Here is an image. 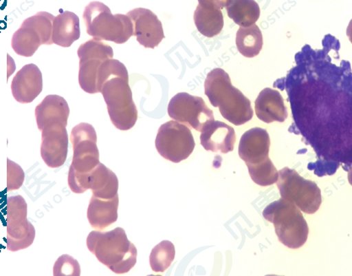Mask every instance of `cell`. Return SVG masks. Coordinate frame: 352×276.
<instances>
[{
  "mask_svg": "<svg viewBox=\"0 0 352 276\" xmlns=\"http://www.w3.org/2000/svg\"><path fill=\"white\" fill-rule=\"evenodd\" d=\"M263 216L274 225L278 240L286 247L298 249L308 240V224L300 209L291 201L280 198L265 208Z\"/></svg>",
  "mask_w": 352,
  "mask_h": 276,
  "instance_id": "obj_5",
  "label": "cell"
},
{
  "mask_svg": "<svg viewBox=\"0 0 352 276\" xmlns=\"http://www.w3.org/2000/svg\"><path fill=\"white\" fill-rule=\"evenodd\" d=\"M6 221L12 222L28 218V204L21 195L10 197L7 201Z\"/></svg>",
  "mask_w": 352,
  "mask_h": 276,
  "instance_id": "obj_29",
  "label": "cell"
},
{
  "mask_svg": "<svg viewBox=\"0 0 352 276\" xmlns=\"http://www.w3.org/2000/svg\"><path fill=\"white\" fill-rule=\"evenodd\" d=\"M226 8L228 17L241 28L252 27L261 17L260 6L254 0H227Z\"/></svg>",
  "mask_w": 352,
  "mask_h": 276,
  "instance_id": "obj_24",
  "label": "cell"
},
{
  "mask_svg": "<svg viewBox=\"0 0 352 276\" xmlns=\"http://www.w3.org/2000/svg\"><path fill=\"white\" fill-rule=\"evenodd\" d=\"M88 187L92 190L94 196L104 200L112 199L118 195V178L113 171L100 163L89 175Z\"/></svg>",
  "mask_w": 352,
  "mask_h": 276,
  "instance_id": "obj_21",
  "label": "cell"
},
{
  "mask_svg": "<svg viewBox=\"0 0 352 276\" xmlns=\"http://www.w3.org/2000/svg\"><path fill=\"white\" fill-rule=\"evenodd\" d=\"M43 89V74L38 67L29 63L18 72L11 83L14 98L22 104L31 103Z\"/></svg>",
  "mask_w": 352,
  "mask_h": 276,
  "instance_id": "obj_15",
  "label": "cell"
},
{
  "mask_svg": "<svg viewBox=\"0 0 352 276\" xmlns=\"http://www.w3.org/2000/svg\"><path fill=\"white\" fill-rule=\"evenodd\" d=\"M346 36H348V39H349L350 42L352 44V20H351L349 25H348L346 29Z\"/></svg>",
  "mask_w": 352,
  "mask_h": 276,
  "instance_id": "obj_33",
  "label": "cell"
},
{
  "mask_svg": "<svg viewBox=\"0 0 352 276\" xmlns=\"http://www.w3.org/2000/svg\"><path fill=\"white\" fill-rule=\"evenodd\" d=\"M204 89L212 105L219 107L221 115L231 124L241 126L252 120L254 116L252 103L232 85L226 70L217 68L209 72Z\"/></svg>",
  "mask_w": 352,
  "mask_h": 276,
  "instance_id": "obj_2",
  "label": "cell"
},
{
  "mask_svg": "<svg viewBox=\"0 0 352 276\" xmlns=\"http://www.w3.org/2000/svg\"><path fill=\"white\" fill-rule=\"evenodd\" d=\"M348 181H349L350 184L352 186V167L349 171H348Z\"/></svg>",
  "mask_w": 352,
  "mask_h": 276,
  "instance_id": "obj_34",
  "label": "cell"
},
{
  "mask_svg": "<svg viewBox=\"0 0 352 276\" xmlns=\"http://www.w3.org/2000/svg\"><path fill=\"white\" fill-rule=\"evenodd\" d=\"M194 22L201 35L211 39L222 32L223 14L222 10L215 7L198 5L194 13Z\"/></svg>",
  "mask_w": 352,
  "mask_h": 276,
  "instance_id": "obj_23",
  "label": "cell"
},
{
  "mask_svg": "<svg viewBox=\"0 0 352 276\" xmlns=\"http://www.w3.org/2000/svg\"><path fill=\"white\" fill-rule=\"evenodd\" d=\"M340 50L331 34L320 50L305 45L287 76L274 83L286 89L294 121L289 130L313 148L317 160L308 167L320 178L352 167V68Z\"/></svg>",
  "mask_w": 352,
  "mask_h": 276,
  "instance_id": "obj_1",
  "label": "cell"
},
{
  "mask_svg": "<svg viewBox=\"0 0 352 276\" xmlns=\"http://www.w3.org/2000/svg\"><path fill=\"white\" fill-rule=\"evenodd\" d=\"M248 169L252 180L262 187L274 184L278 180V171L271 159L260 165L248 167Z\"/></svg>",
  "mask_w": 352,
  "mask_h": 276,
  "instance_id": "obj_28",
  "label": "cell"
},
{
  "mask_svg": "<svg viewBox=\"0 0 352 276\" xmlns=\"http://www.w3.org/2000/svg\"><path fill=\"white\" fill-rule=\"evenodd\" d=\"M8 178H7V189L8 191H13L20 189L25 180V173L18 164L12 160H8Z\"/></svg>",
  "mask_w": 352,
  "mask_h": 276,
  "instance_id": "obj_31",
  "label": "cell"
},
{
  "mask_svg": "<svg viewBox=\"0 0 352 276\" xmlns=\"http://www.w3.org/2000/svg\"><path fill=\"white\" fill-rule=\"evenodd\" d=\"M175 248L170 241H162L153 248L149 256V263L153 272L162 273L173 263Z\"/></svg>",
  "mask_w": 352,
  "mask_h": 276,
  "instance_id": "obj_27",
  "label": "cell"
},
{
  "mask_svg": "<svg viewBox=\"0 0 352 276\" xmlns=\"http://www.w3.org/2000/svg\"><path fill=\"white\" fill-rule=\"evenodd\" d=\"M199 5L206 7H215L222 10L226 7L227 0H198Z\"/></svg>",
  "mask_w": 352,
  "mask_h": 276,
  "instance_id": "obj_32",
  "label": "cell"
},
{
  "mask_svg": "<svg viewBox=\"0 0 352 276\" xmlns=\"http://www.w3.org/2000/svg\"><path fill=\"white\" fill-rule=\"evenodd\" d=\"M118 206V195L109 200L100 199L93 195L87 211L88 221L92 229L104 231L117 222Z\"/></svg>",
  "mask_w": 352,
  "mask_h": 276,
  "instance_id": "obj_19",
  "label": "cell"
},
{
  "mask_svg": "<svg viewBox=\"0 0 352 276\" xmlns=\"http://www.w3.org/2000/svg\"><path fill=\"white\" fill-rule=\"evenodd\" d=\"M83 18L88 35L94 39L123 44L133 36V21L127 14H112L104 3L94 1L85 7Z\"/></svg>",
  "mask_w": 352,
  "mask_h": 276,
  "instance_id": "obj_6",
  "label": "cell"
},
{
  "mask_svg": "<svg viewBox=\"0 0 352 276\" xmlns=\"http://www.w3.org/2000/svg\"><path fill=\"white\" fill-rule=\"evenodd\" d=\"M44 45L40 32L28 19L20 29L14 33L11 46L18 55L32 57L40 46Z\"/></svg>",
  "mask_w": 352,
  "mask_h": 276,
  "instance_id": "obj_22",
  "label": "cell"
},
{
  "mask_svg": "<svg viewBox=\"0 0 352 276\" xmlns=\"http://www.w3.org/2000/svg\"><path fill=\"white\" fill-rule=\"evenodd\" d=\"M86 242L96 259L116 274L127 273L137 263V248L127 240L125 230L122 227L107 233L93 231Z\"/></svg>",
  "mask_w": 352,
  "mask_h": 276,
  "instance_id": "obj_3",
  "label": "cell"
},
{
  "mask_svg": "<svg viewBox=\"0 0 352 276\" xmlns=\"http://www.w3.org/2000/svg\"><path fill=\"white\" fill-rule=\"evenodd\" d=\"M70 109L69 104L62 96H47L36 107L35 115L39 130L51 124H62L67 127Z\"/></svg>",
  "mask_w": 352,
  "mask_h": 276,
  "instance_id": "obj_18",
  "label": "cell"
},
{
  "mask_svg": "<svg viewBox=\"0 0 352 276\" xmlns=\"http://www.w3.org/2000/svg\"><path fill=\"white\" fill-rule=\"evenodd\" d=\"M70 141L74 156L69 169L80 174L91 173L100 163L96 129L87 123H81L74 127Z\"/></svg>",
  "mask_w": 352,
  "mask_h": 276,
  "instance_id": "obj_11",
  "label": "cell"
},
{
  "mask_svg": "<svg viewBox=\"0 0 352 276\" xmlns=\"http://www.w3.org/2000/svg\"><path fill=\"white\" fill-rule=\"evenodd\" d=\"M168 114L173 120L182 123L189 128L201 132L205 126L214 120L212 110L200 96L186 92L177 93L168 106Z\"/></svg>",
  "mask_w": 352,
  "mask_h": 276,
  "instance_id": "obj_10",
  "label": "cell"
},
{
  "mask_svg": "<svg viewBox=\"0 0 352 276\" xmlns=\"http://www.w3.org/2000/svg\"><path fill=\"white\" fill-rule=\"evenodd\" d=\"M112 124L119 130H129L136 125L138 114L125 67L112 74L100 89Z\"/></svg>",
  "mask_w": 352,
  "mask_h": 276,
  "instance_id": "obj_4",
  "label": "cell"
},
{
  "mask_svg": "<svg viewBox=\"0 0 352 276\" xmlns=\"http://www.w3.org/2000/svg\"><path fill=\"white\" fill-rule=\"evenodd\" d=\"M236 46L243 57L252 59L259 55L263 47V36L259 27L254 24L239 28L236 33Z\"/></svg>",
  "mask_w": 352,
  "mask_h": 276,
  "instance_id": "obj_26",
  "label": "cell"
},
{
  "mask_svg": "<svg viewBox=\"0 0 352 276\" xmlns=\"http://www.w3.org/2000/svg\"><path fill=\"white\" fill-rule=\"evenodd\" d=\"M271 140L267 130L253 128L243 134L239 145V155L247 167L267 162Z\"/></svg>",
  "mask_w": 352,
  "mask_h": 276,
  "instance_id": "obj_14",
  "label": "cell"
},
{
  "mask_svg": "<svg viewBox=\"0 0 352 276\" xmlns=\"http://www.w3.org/2000/svg\"><path fill=\"white\" fill-rule=\"evenodd\" d=\"M155 147L162 158L179 163L192 155L196 143L188 126L172 120L160 126Z\"/></svg>",
  "mask_w": 352,
  "mask_h": 276,
  "instance_id": "obj_8",
  "label": "cell"
},
{
  "mask_svg": "<svg viewBox=\"0 0 352 276\" xmlns=\"http://www.w3.org/2000/svg\"><path fill=\"white\" fill-rule=\"evenodd\" d=\"M254 107L257 118L267 124L283 123L288 117L283 96L274 89L265 88L261 91L254 103Z\"/></svg>",
  "mask_w": 352,
  "mask_h": 276,
  "instance_id": "obj_17",
  "label": "cell"
},
{
  "mask_svg": "<svg viewBox=\"0 0 352 276\" xmlns=\"http://www.w3.org/2000/svg\"><path fill=\"white\" fill-rule=\"evenodd\" d=\"M133 21V36L145 48L158 47L164 36L162 23L158 17L151 10L138 8L129 11L126 14Z\"/></svg>",
  "mask_w": 352,
  "mask_h": 276,
  "instance_id": "obj_13",
  "label": "cell"
},
{
  "mask_svg": "<svg viewBox=\"0 0 352 276\" xmlns=\"http://www.w3.org/2000/svg\"><path fill=\"white\" fill-rule=\"evenodd\" d=\"M80 264L70 255H62L56 261L54 267V276H80Z\"/></svg>",
  "mask_w": 352,
  "mask_h": 276,
  "instance_id": "obj_30",
  "label": "cell"
},
{
  "mask_svg": "<svg viewBox=\"0 0 352 276\" xmlns=\"http://www.w3.org/2000/svg\"><path fill=\"white\" fill-rule=\"evenodd\" d=\"M80 58L78 83L89 94L99 93L97 88V77L101 65L108 59H113V50L102 41L91 39L82 44L78 50Z\"/></svg>",
  "mask_w": 352,
  "mask_h": 276,
  "instance_id": "obj_9",
  "label": "cell"
},
{
  "mask_svg": "<svg viewBox=\"0 0 352 276\" xmlns=\"http://www.w3.org/2000/svg\"><path fill=\"white\" fill-rule=\"evenodd\" d=\"M201 133V145L206 151L223 154L234 151L236 142L234 129L226 123L210 122Z\"/></svg>",
  "mask_w": 352,
  "mask_h": 276,
  "instance_id": "obj_16",
  "label": "cell"
},
{
  "mask_svg": "<svg viewBox=\"0 0 352 276\" xmlns=\"http://www.w3.org/2000/svg\"><path fill=\"white\" fill-rule=\"evenodd\" d=\"M80 37V19L76 14L65 11L55 17L52 30V42L54 44L69 47Z\"/></svg>",
  "mask_w": 352,
  "mask_h": 276,
  "instance_id": "obj_20",
  "label": "cell"
},
{
  "mask_svg": "<svg viewBox=\"0 0 352 276\" xmlns=\"http://www.w3.org/2000/svg\"><path fill=\"white\" fill-rule=\"evenodd\" d=\"M280 196L291 201L306 214H314L322 203L320 189L316 182L303 178L294 169L284 167L276 182Z\"/></svg>",
  "mask_w": 352,
  "mask_h": 276,
  "instance_id": "obj_7",
  "label": "cell"
},
{
  "mask_svg": "<svg viewBox=\"0 0 352 276\" xmlns=\"http://www.w3.org/2000/svg\"><path fill=\"white\" fill-rule=\"evenodd\" d=\"M36 237L35 227L28 219L7 222V248L17 252L28 248L33 244Z\"/></svg>",
  "mask_w": 352,
  "mask_h": 276,
  "instance_id": "obj_25",
  "label": "cell"
},
{
  "mask_svg": "<svg viewBox=\"0 0 352 276\" xmlns=\"http://www.w3.org/2000/svg\"><path fill=\"white\" fill-rule=\"evenodd\" d=\"M69 151V134L66 126L51 124L42 130L41 156L51 169H58L65 163Z\"/></svg>",
  "mask_w": 352,
  "mask_h": 276,
  "instance_id": "obj_12",
  "label": "cell"
}]
</instances>
